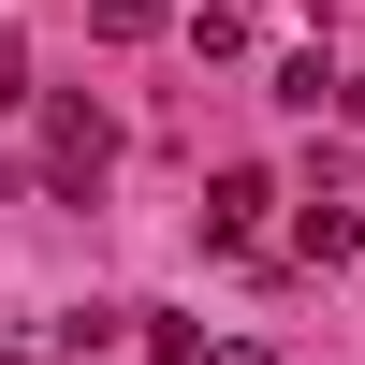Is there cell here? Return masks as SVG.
I'll use <instances>...</instances> for the list:
<instances>
[{
    "mask_svg": "<svg viewBox=\"0 0 365 365\" xmlns=\"http://www.w3.org/2000/svg\"><path fill=\"white\" fill-rule=\"evenodd\" d=\"M44 161H58V190H103V161H117L103 103H58V117H44Z\"/></svg>",
    "mask_w": 365,
    "mask_h": 365,
    "instance_id": "cell-1",
    "label": "cell"
},
{
    "mask_svg": "<svg viewBox=\"0 0 365 365\" xmlns=\"http://www.w3.org/2000/svg\"><path fill=\"white\" fill-rule=\"evenodd\" d=\"M263 205H278L263 175H220V190H205V249H249V220H263Z\"/></svg>",
    "mask_w": 365,
    "mask_h": 365,
    "instance_id": "cell-2",
    "label": "cell"
},
{
    "mask_svg": "<svg viewBox=\"0 0 365 365\" xmlns=\"http://www.w3.org/2000/svg\"><path fill=\"white\" fill-rule=\"evenodd\" d=\"M292 249H307V263H365V220H351V205H307V220H292Z\"/></svg>",
    "mask_w": 365,
    "mask_h": 365,
    "instance_id": "cell-3",
    "label": "cell"
},
{
    "mask_svg": "<svg viewBox=\"0 0 365 365\" xmlns=\"http://www.w3.org/2000/svg\"><path fill=\"white\" fill-rule=\"evenodd\" d=\"M146 29H175L161 0H103V44H146Z\"/></svg>",
    "mask_w": 365,
    "mask_h": 365,
    "instance_id": "cell-4",
    "label": "cell"
}]
</instances>
